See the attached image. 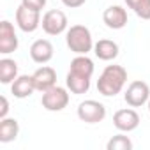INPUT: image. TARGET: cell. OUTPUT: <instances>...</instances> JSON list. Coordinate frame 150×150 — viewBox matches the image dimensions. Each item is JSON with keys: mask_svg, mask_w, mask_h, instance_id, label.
<instances>
[{"mask_svg": "<svg viewBox=\"0 0 150 150\" xmlns=\"http://www.w3.org/2000/svg\"><path fill=\"white\" fill-rule=\"evenodd\" d=\"M67 48L76 55H87L94 50V39L92 32L85 25H72L65 34Z\"/></svg>", "mask_w": 150, "mask_h": 150, "instance_id": "7a4b0ae2", "label": "cell"}, {"mask_svg": "<svg viewBox=\"0 0 150 150\" xmlns=\"http://www.w3.org/2000/svg\"><path fill=\"white\" fill-rule=\"evenodd\" d=\"M124 99H125V103L131 108H139V106L148 103V99H150V87L145 81L136 80V81L129 83V87H127V90L124 94Z\"/></svg>", "mask_w": 150, "mask_h": 150, "instance_id": "8992f818", "label": "cell"}, {"mask_svg": "<svg viewBox=\"0 0 150 150\" xmlns=\"http://www.w3.org/2000/svg\"><path fill=\"white\" fill-rule=\"evenodd\" d=\"M65 85H67V88H69L72 94L81 96V94H87V92H88V88H90V78L69 71V72H67V78H65Z\"/></svg>", "mask_w": 150, "mask_h": 150, "instance_id": "9a60e30c", "label": "cell"}, {"mask_svg": "<svg viewBox=\"0 0 150 150\" xmlns=\"http://www.w3.org/2000/svg\"><path fill=\"white\" fill-rule=\"evenodd\" d=\"M103 21L111 30H120L127 25V11L122 6H110L103 13Z\"/></svg>", "mask_w": 150, "mask_h": 150, "instance_id": "30bf717a", "label": "cell"}, {"mask_svg": "<svg viewBox=\"0 0 150 150\" xmlns=\"http://www.w3.org/2000/svg\"><path fill=\"white\" fill-rule=\"evenodd\" d=\"M46 2H48V0H21L23 6H27V7L34 9V11H42Z\"/></svg>", "mask_w": 150, "mask_h": 150, "instance_id": "44dd1931", "label": "cell"}, {"mask_svg": "<svg viewBox=\"0 0 150 150\" xmlns=\"http://www.w3.org/2000/svg\"><path fill=\"white\" fill-rule=\"evenodd\" d=\"M69 71L76 72V74H81V76L92 78V74H94V62L87 55H76L71 60V69Z\"/></svg>", "mask_w": 150, "mask_h": 150, "instance_id": "e0dca14e", "label": "cell"}, {"mask_svg": "<svg viewBox=\"0 0 150 150\" xmlns=\"http://www.w3.org/2000/svg\"><path fill=\"white\" fill-rule=\"evenodd\" d=\"M118 44L111 39H101L94 44V53L99 60H104V62H110V60H115L118 57Z\"/></svg>", "mask_w": 150, "mask_h": 150, "instance_id": "5bb4252c", "label": "cell"}, {"mask_svg": "<svg viewBox=\"0 0 150 150\" xmlns=\"http://www.w3.org/2000/svg\"><path fill=\"white\" fill-rule=\"evenodd\" d=\"M41 104L44 110L48 111H62L64 108H67L69 104V92L64 88V87H51L50 90L42 92V99H41Z\"/></svg>", "mask_w": 150, "mask_h": 150, "instance_id": "277c9868", "label": "cell"}, {"mask_svg": "<svg viewBox=\"0 0 150 150\" xmlns=\"http://www.w3.org/2000/svg\"><path fill=\"white\" fill-rule=\"evenodd\" d=\"M35 90L37 88H35V83H34V76H28V74H21V76H18L11 83V92L18 99H27Z\"/></svg>", "mask_w": 150, "mask_h": 150, "instance_id": "4fadbf2b", "label": "cell"}, {"mask_svg": "<svg viewBox=\"0 0 150 150\" xmlns=\"http://www.w3.org/2000/svg\"><path fill=\"white\" fill-rule=\"evenodd\" d=\"M18 46H20V41H18V35L14 32L13 23L4 20L0 23V53L9 55V53L16 51Z\"/></svg>", "mask_w": 150, "mask_h": 150, "instance_id": "ba28073f", "label": "cell"}, {"mask_svg": "<svg viewBox=\"0 0 150 150\" xmlns=\"http://www.w3.org/2000/svg\"><path fill=\"white\" fill-rule=\"evenodd\" d=\"M78 118L85 124H99L106 118V106L99 101L87 99L78 106Z\"/></svg>", "mask_w": 150, "mask_h": 150, "instance_id": "3957f363", "label": "cell"}, {"mask_svg": "<svg viewBox=\"0 0 150 150\" xmlns=\"http://www.w3.org/2000/svg\"><path fill=\"white\" fill-rule=\"evenodd\" d=\"M127 81V71L122 65H106L97 80V90L104 97H115Z\"/></svg>", "mask_w": 150, "mask_h": 150, "instance_id": "6da1fadb", "label": "cell"}, {"mask_svg": "<svg viewBox=\"0 0 150 150\" xmlns=\"http://www.w3.org/2000/svg\"><path fill=\"white\" fill-rule=\"evenodd\" d=\"M106 148L108 150H132V141L125 134H117L110 138V141L106 143Z\"/></svg>", "mask_w": 150, "mask_h": 150, "instance_id": "ffe728a7", "label": "cell"}, {"mask_svg": "<svg viewBox=\"0 0 150 150\" xmlns=\"http://www.w3.org/2000/svg\"><path fill=\"white\" fill-rule=\"evenodd\" d=\"M20 134V124L16 118H0V143H11Z\"/></svg>", "mask_w": 150, "mask_h": 150, "instance_id": "2e32d148", "label": "cell"}, {"mask_svg": "<svg viewBox=\"0 0 150 150\" xmlns=\"http://www.w3.org/2000/svg\"><path fill=\"white\" fill-rule=\"evenodd\" d=\"M87 0H62V4L65 7H71V9H76V7H81Z\"/></svg>", "mask_w": 150, "mask_h": 150, "instance_id": "603a6c76", "label": "cell"}, {"mask_svg": "<svg viewBox=\"0 0 150 150\" xmlns=\"http://www.w3.org/2000/svg\"><path fill=\"white\" fill-rule=\"evenodd\" d=\"M0 103H2V108H0V118H6L7 113H9V101H7L6 96H2L0 97Z\"/></svg>", "mask_w": 150, "mask_h": 150, "instance_id": "7402d4cb", "label": "cell"}, {"mask_svg": "<svg viewBox=\"0 0 150 150\" xmlns=\"http://www.w3.org/2000/svg\"><path fill=\"white\" fill-rule=\"evenodd\" d=\"M113 125L118 131H122V132H131V131L138 129V125H139V115L132 108L118 110L113 115Z\"/></svg>", "mask_w": 150, "mask_h": 150, "instance_id": "9c48e42d", "label": "cell"}, {"mask_svg": "<svg viewBox=\"0 0 150 150\" xmlns=\"http://www.w3.org/2000/svg\"><path fill=\"white\" fill-rule=\"evenodd\" d=\"M146 104H148V111H150V99H148V103H146Z\"/></svg>", "mask_w": 150, "mask_h": 150, "instance_id": "cb8c5ba5", "label": "cell"}, {"mask_svg": "<svg viewBox=\"0 0 150 150\" xmlns=\"http://www.w3.org/2000/svg\"><path fill=\"white\" fill-rule=\"evenodd\" d=\"M32 76H34L35 88H37L39 92H46V90H50L51 87L57 85V71H55L53 67H50V65L39 67V69L32 74Z\"/></svg>", "mask_w": 150, "mask_h": 150, "instance_id": "8fae6325", "label": "cell"}, {"mask_svg": "<svg viewBox=\"0 0 150 150\" xmlns=\"http://www.w3.org/2000/svg\"><path fill=\"white\" fill-rule=\"evenodd\" d=\"M18 78V64L13 58H2L0 60V81L4 85L13 83Z\"/></svg>", "mask_w": 150, "mask_h": 150, "instance_id": "ac0fdd59", "label": "cell"}, {"mask_svg": "<svg viewBox=\"0 0 150 150\" xmlns=\"http://www.w3.org/2000/svg\"><path fill=\"white\" fill-rule=\"evenodd\" d=\"M125 4L138 18L150 20V0H125Z\"/></svg>", "mask_w": 150, "mask_h": 150, "instance_id": "d6986e66", "label": "cell"}, {"mask_svg": "<svg viewBox=\"0 0 150 150\" xmlns=\"http://www.w3.org/2000/svg\"><path fill=\"white\" fill-rule=\"evenodd\" d=\"M53 44L48 39H37L30 46V58L35 64H48L53 58Z\"/></svg>", "mask_w": 150, "mask_h": 150, "instance_id": "7c38bea8", "label": "cell"}, {"mask_svg": "<svg viewBox=\"0 0 150 150\" xmlns=\"http://www.w3.org/2000/svg\"><path fill=\"white\" fill-rule=\"evenodd\" d=\"M16 25L20 27V30L32 34L41 27V11H34L27 6H20L16 9Z\"/></svg>", "mask_w": 150, "mask_h": 150, "instance_id": "52a82bcc", "label": "cell"}, {"mask_svg": "<svg viewBox=\"0 0 150 150\" xmlns=\"http://www.w3.org/2000/svg\"><path fill=\"white\" fill-rule=\"evenodd\" d=\"M41 27L48 35H60L67 30V16L60 9H50L41 20Z\"/></svg>", "mask_w": 150, "mask_h": 150, "instance_id": "5b68a950", "label": "cell"}]
</instances>
